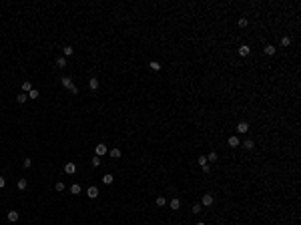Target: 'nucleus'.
Instances as JSON below:
<instances>
[{"mask_svg":"<svg viewBox=\"0 0 301 225\" xmlns=\"http://www.w3.org/2000/svg\"><path fill=\"white\" fill-rule=\"evenodd\" d=\"M213 203H215L213 195H211V193H205V195H203V199H201V205H203V207H211Z\"/></svg>","mask_w":301,"mask_h":225,"instance_id":"f257e3e1","label":"nucleus"},{"mask_svg":"<svg viewBox=\"0 0 301 225\" xmlns=\"http://www.w3.org/2000/svg\"><path fill=\"white\" fill-rule=\"evenodd\" d=\"M237 52H239V56H243V58H245V56H249L251 46H249V44H241L239 48H237Z\"/></svg>","mask_w":301,"mask_h":225,"instance_id":"f03ea898","label":"nucleus"},{"mask_svg":"<svg viewBox=\"0 0 301 225\" xmlns=\"http://www.w3.org/2000/svg\"><path fill=\"white\" fill-rule=\"evenodd\" d=\"M247 131H249V123H247V121H241V123L237 125V133H239V135H245Z\"/></svg>","mask_w":301,"mask_h":225,"instance_id":"7ed1b4c3","label":"nucleus"},{"mask_svg":"<svg viewBox=\"0 0 301 225\" xmlns=\"http://www.w3.org/2000/svg\"><path fill=\"white\" fill-rule=\"evenodd\" d=\"M94 151H96V157H102V155H106V153H109V149H106V145H104V143L96 145V149H94Z\"/></svg>","mask_w":301,"mask_h":225,"instance_id":"20e7f679","label":"nucleus"},{"mask_svg":"<svg viewBox=\"0 0 301 225\" xmlns=\"http://www.w3.org/2000/svg\"><path fill=\"white\" fill-rule=\"evenodd\" d=\"M227 143H229V147H233V149H235V147H239V145H241V139H239L237 135H231Z\"/></svg>","mask_w":301,"mask_h":225,"instance_id":"39448f33","label":"nucleus"},{"mask_svg":"<svg viewBox=\"0 0 301 225\" xmlns=\"http://www.w3.org/2000/svg\"><path fill=\"white\" fill-rule=\"evenodd\" d=\"M60 85H62L64 89H70V87H72V79H70V77H62V79H60Z\"/></svg>","mask_w":301,"mask_h":225,"instance_id":"423d86ee","label":"nucleus"},{"mask_svg":"<svg viewBox=\"0 0 301 225\" xmlns=\"http://www.w3.org/2000/svg\"><path fill=\"white\" fill-rule=\"evenodd\" d=\"M74 171H76V165H74V163H66V165H64V173H66V175H72Z\"/></svg>","mask_w":301,"mask_h":225,"instance_id":"0eeeda50","label":"nucleus"},{"mask_svg":"<svg viewBox=\"0 0 301 225\" xmlns=\"http://www.w3.org/2000/svg\"><path fill=\"white\" fill-rule=\"evenodd\" d=\"M86 195H88L90 199H96V197H98V189H96V187H88V189H86Z\"/></svg>","mask_w":301,"mask_h":225,"instance_id":"6e6552de","label":"nucleus"},{"mask_svg":"<svg viewBox=\"0 0 301 225\" xmlns=\"http://www.w3.org/2000/svg\"><path fill=\"white\" fill-rule=\"evenodd\" d=\"M8 221H10V223L18 221V211H16V209H10V211H8Z\"/></svg>","mask_w":301,"mask_h":225,"instance_id":"1a4fd4ad","label":"nucleus"},{"mask_svg":"<svg viewBox=\"0 0 301 225\" xmlns=\"http://www.w3.org/2000/svg\"><path fill=\"white\" fill-rule=\"evenodd\" d=\"M241 145H243V149H247V151H251V149L255 147V143H253V139H247V141H243Z\"/></svg>","mask_w":301,"mask_h":225,"instance_id":"9d476101","label":"nucleus"},{"mask_svg":"<svg viewBox=\"0 0 301 225\" xmlns=\"http://www.w3.org/2000/svg\"><path fill=\"white\" fill-rule=\"evenodd\" d=\"M109 155H111L113 159H121V155H123V153H121V149H117V147H115V149H111V151H109Z\"/></svg>","mask_w":301,"mask_h":225,"instance_id":"9b49d317","label":"nucleus"},{"mask_svg":"<svg viewBox=\"0 0 301 225\" xmlns=\"http://www.w3.org/2000/svg\"><path fill=\"white\" fill-rule=\"evenodd\" d=\"M88 89H90V90H96V89H98V81H96L94 77L88 81Z\"/></svg>","mask_w":301,"mask_h":225,"instance_id":"f8f14e48","label":"nucleus"},{"mask_svg":"<svg viewBox=\"0 0 301 225\" xmlns=\"http://www.w3.org/2000/svg\"><path fill=\"white\" fill-rule=\"evenodd\" d=\"M66 64H68V62H66V58H64V56H60V58H56V66H58V68H64Z\"/></svg>","mask_w":301,"mask_h":225,"instance_id":"ddd939ff","label":"nucleus"},{"mask_svg":"<svg viewBox=\"0 0 301 225\" xmlns=\"http://www.w3.org/2000/svg\"><path fill=\"white\" fill-rule=\"evenodd\" d=\"M149 66H151V70H161V62L159 60H151Z\"/></svg>","mask_w":301,"mask_h":225,"instance_id":"4468645a","label":"nucleus"},{"mask_svg":"<svg viewBox=\"0 0 301 225\" xmlns=\"http://www.w3.org/2000/svg\"><path fill=\"white\" fill-rule=\"evenodd\" d=\"M26 98H28V94H26V92L16 94V103H20V105H22V103H26Z\"/></svg>","mask_w":301,"mask_h":225,"instance_id":"2eb2a0df","label":"nucleus"},{"mask_svg":"<svg viewBox=\"0 0 301 225\" xmlns=\"http://www.w3.org/2000/svg\"><path fill=\"white\" fill-rule=\"evenodd\" d=\"M265 54H267V56H273V54H275V46H273V44H267V46H265Z\"/></svg>","mask_w":301,"mask_h":225,"instance_id":"dca6fc26","label":"nucleus"},{"mask_svg":"<svg viewBox=\"0 0 301 225\" xmlns=\"http://www.w3.org/2000/svg\"><path fill=\"white\" fill-rule=\"evenodd\" d=\"M169 205H171V209H175V211H177V209L181 207V201H179V199L175 197V199H171V203H169Z\"/></svg>","mask_w":301,"mask_h":225,"instance_id":"f3484780","label":"nucleus"},{"mask_svg":"<svg viewBox=\"0 0 301 225\" xmlns=\"http://www.w3.org/2000/svg\"><path fill=\"white\" fill-rule=\"evenodd\" d=\"M237 24H239V28H245V26H247V24H249V20H247V18H245V16H241V18H239V20H237Z\"/></svg>","mask_w":301,"mask_h":225,"instance_id":"a211bd4d","label":"nucleus"},{"mask_svg":"<svg viewBox=\"0 0 301 225\" xmlns=\"http://www.w3.org/2000/svg\"><path fill=\"white\" fill-rule=\"evenodd\" d=\"M70 193H72V195H78V193H81V185H78V183L70 185Z\"/></svg>","mask_w":301,"mask_h":225,"instance_id":"6ab92c4d","label":"nucleus"},{"mask_svg":"<svg viewBox=\"0 0 301 225\" xmlns=\"http://www.w3.org/2000/svg\"><path fill=\"white\" fill-rule=\"evenodd\" d=\"M38 96H40V92H38V89H32V90H30V92H28V98H32V101H34V98H38Z\"/></svg>","mask_w":301,"mask_h":225,"instance_id":"aec40b11","label":"nucleus"},{"mask_svg":"<svg viewBox=\"0 0 301 225\" xmlns=\"http://www.w3.org/2000/svg\"><path fill=\"white\" fill-rule=\"evenodd\" d=\"M102 183H104V185H111V183H113V175H111V173L102 175Z\"/></svg>","mask_w":301,"mask_h":225,"instance_id":"412c9836","label":"nucleus"},{"mask_svg":"<svg viewBox=\"0 0 301 225\" xmlns=\"http://www.w3.org/2000/svg\"><path fill=\"white\" fill-rule=\"evenodd\" d=\"M100 163H102V161H100V157H96V155H94V157H92V161H90V165H92V167H100Z\"/></svg>","mask_w":301,"mask_h":225,"instance_id":"4be33fe9","label":"nucleus"},{"mask_svg":"<svg viewBox=\"0 0 301 225\" xmlns=\"http://www.w3.org/2000/svg\"><path fill=\"white\" fill-rule=\"evenodd\" d=\"M26 185H28V181H26V179H18V189H20V191H24V189H26Z\"/></svg>","mask_w":301,"mask_h":225,"instance_id":"5701e85b","label":"nucleus"},{"mask_svg":"<svg viewBox=\"0 0 301 225\" xmlns=\"http://www.w3.org/2000/svg\"><path fill=\"white\" fill-rule=\"evenodd\" d=\"M22 90H24V92H30V90H32V85H30L28 81H24V83H22Z\"/></svg>","mask_w":301,"mask_h":225,"instance_id":"b1692460","label":"nucleus"},{"mask_svg":"<svg viewBox=\"0 0 301 225\" xmlns=\"http://www.w3.org/2000/svg\"><path fill=\"white\" fill-rule=\"evenodd\" d=\"M197 163H199L201 167H203V165H207V163H209V161H207V155H201V157L197 159Z\"/></svg>","mask_w":301,"mask_h":225,"instance_id":"393cba45","label":"nucleus"},{"mask_svg":"<svg viewBox=\"0 0 301 225\" xmlns=\"http://www.w3.org/2000/svg\"><path fill=\"white\" fill-rule=\"evenodd\" d=\"M157 205H159V207H165V205H167V199H165L163 195H161V197H157Z\"/></svg>","mask_w":301,"mask_h":225,"instance_id":"a878e982","label":"nucleus"},{"mask_svg":"<svg viewBox=\"0 0 301 225\" xmlns=\"http://www.w3.org/2000/svg\"><path fill=\"white\" fill-rule=\"evenodd\" d=\"M62 50H64V56H70V54L74 52V48H72V46H64Z\"/></svg>","mask_w":301,"mask_h":225,"instance_id":"bb28decb","label":"nucleus"},{"mask_svg":"<svg viewBox=\"0 0 301 225\" xmlns=\"http://www.w3.org/2000/svg\"><path fill=\"white\" fill-rule=\"evenodd\" d=\"M54 189H56L58 193H62V191H64V183H62V181H58V183L54 185Z\"/></svg>","mask_w":301,"mask_h":225,"instance_id":"cd10ccee","label":"nucleus"},{"mask_svg":"<svg viewBox=\"0 0 301 225\" xmlns=\"http://www.w3.org/2000/svg\"><path fill=\"white\" fill-rule=\"evenodd\" d=\"M207 161H209V163H213V161H217V153H215V151H211V153H209V157H207Z\"/></svg>","mask_w":301,"mask_h":225,"instance_id":"c85d7f7f","label":"nucleus"},{"mask_svg":"<svg viewBox=\"0 0 301 225\" xmlns=\"http://www.w3.org/2000/svg\"><path fill=\"white\" fill-rule=\"evenodd\" d=\"M22 167H24V169H30V167H32V161H30V159H24V161H22Z\"/></svg>","mask_w":301,"mask_h":225,"instance_id":"c756f323","label":"nucleus"},{"mask_svg":"<svg viewBox=\"0 0 301 225\" xmlns=\"http://www.w3.org/2000/svg\"><path fill=\"white\" fill-rule=\"evenodd\" d=\"M281 44H283V46H289V44H291V38H289V36H283V38H281Z\"/></svg>","mask_w":301,"mask_h":225,"instance_id":"7c9ffc66","label":"nucleus"},{"mask_svg":"<svg viewBox=\"0 0 301 225\" xmlns=\"http://www.w3.org/2000/svg\"><path fill=\"white\" fill-rule=\"evenodd\" d=\"M203 211V205H193V213L197 215V213H201Z\"/></svg>","mask_w":301,"mask_h":225,"instance_id":"2f4dec72","label":"nucleus"},{"mask_svg":"<svg viewBox=\"0 0 301 225\" xmlns=\"http://www.w3.org/2000/svg\"><path fill=\"white\" fill-rule=\"evenodd\" d=\"M68 90H70L72 94H78V89H76V85H72V87H70V89H68Z\"/></svg>","mask_w":301,"mask_h":225,"instance_id":"473e14b6","label":"nucleus"},{"mask_svg":"<svg viewBox=\"0 0 301 225\" xmlns=\"http://www.w3.org/2000/svg\"><path fill=\"white\" fill-rule=\"evenodd\" d=\"M4 185H6V179H4V177H0V189H2Z\"/></svg>","mask_w":301,"mask_h":225,"instance_id":"72a5a7b5","label":"nucleus"},{"mask_svg":"<svg viewBox=\"0 0 301 225\" xmlns=\"http://www.w3.org/2000/svg\"><path fill=\"white\" fill-rule=\"evenodd\" d=\"M195 225H207V223H203V221H199V223H195Z\"/></svg>","mask_w":301,"mask_h":225,"instance_id":"f704fd0d","label":"nucleus"},{"mask_svg":"<svg viewBox=\"0 0 301 225\" xmlns=\"http://www.w3.org/2000/svg\"><path fill=\"white\" fill-rule=\"evenodd\" d=\"M219 225H223V223H219Z\"/></svg>","mask_w":301,"mask_h":225,"instance_id":"c9c22d12","label":"nucleus"}]
</instances>
